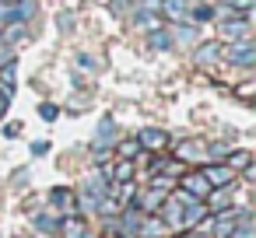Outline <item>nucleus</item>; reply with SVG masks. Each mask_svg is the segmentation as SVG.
<instances>
[{
  "label": "nucleus",
  "instance_id": "nucleus-1",
  "mask_svg": "<svg viewBox=\"0 0 256 238\" xmlns=\"http://www.w3.org/2000/svg\"><path fill=\"white\" fill-rule=\"evenodd\" d=\"M221 56H224L228 63H235V67H252V60H256V46L242 39V42H235V46L221 49Z\"/></svg>",
  "mask_w": 256,
  "mask_h": 238
},
{
  "label": "nucleus",
  "instance_id": "nucleus-2",
  "mask_svg": "<svg viewBox=\"0 0 256 238\" xmlns=\"http://www.w3.org/2000/svg\"><path fill=\"white\" fill-rule=\"evenodd\" d=\"M207 217H210V207H207L204 200H190L186 210H182V217H179V228H196V224L207 221Z\"/></svg>",
  "mask_w": 256,
  "mask_h": 238
},
{
  "label": "nucleus",
  "instance_id": "nucleus-3",
  "mask_svg": "<svg viewBox=\"0 0 256 238\" xmlns=\"http://www.w3.org/2000/svg\"><path fill=\"white\" fill-rule=\"evenodd\" d=\"M182 193H190L193 200H207L210 182L204 179V172H193V175H186V179H182Z\"/></svg>",
  "mask_w": 256,
  "mask_h": 238
},
{
  "label": "nucleus",
  "instance_id": "nucleus-4",
  "mask_svg": "<svg viewBox=\"0 0 256 238\" xmlns=\"http://www.w3.org/2000/svg\"><path fill=\"white\" fill-rule=\"evenodd\" d=\"M235 210H218L214 214V221H210V228H214V238H232V231H235Z\"/></svg>",
  "mask_w": 256,
  "mask_h": 238
},
{
  "label": "nucleus",
  "instance_id": "nucleus-5",
  "mask_svg": "<svg viewBox=\"0 0 256 238\" xmlns=\"http://www.w3.org/2000/svg\"><path fill=\"white\" fill-rule=\"evenodd\" d=\"M64 238H84L88 235V224H84V217L81 214H67L64 221H60V228H56Z\"/></svg>",
  "mask_w": 256,
  "mask_h": 238
},
{
  "label": "nucleus",
  "instance_id": "nucleus-6",
  "mask_svg": "<svg viewBox=\"0 0 256 238\" xmlns=\"http://www.w3.org/2000/svg\"><path fill=\"white\" fill-rule=\"evenodd\" d=\"M232 175H235V172H232L228 165H207V168H204V179L210 182V189H221V186H232Z\"/></svg>",
  "mask_w": 256,
  "mask_h": 238
},
{
  "label": "nucleus",
  "instance_id": "nucleus-7",
  "mask_svg": "<svg viewBox=\"0 0 256 238\" xmlns=\"http://www.w3.org/2000/svg\"><path fill=\"white\" fill-rule=\"evenodd\" d=\"M50 203L60 207L64 214H78V200H74L70 189H53V193H50Z\"/></svg>",
  "mask_w": 256,
  "mask_h": 238
},
{
  "label": "nucleus",
  "instance_id": "nucleus-8",
  "mask_svg": "<svg viewBox=\"0 0 256 238\" xmlns=\"http://www.w3.org/2000/svg\"><path fill=\"white\" fill-rule=\"evenodd\" d=\"M109 193V182H106V175L98 172V175H92V179H84V196H92V200H102Z\"/></svg>",
  "mask_w": 256,
  "mask_h": 238
},
{
  "label": "nucleus",
  "instance_id": "nucleus-9",
  "mask_svg": "<svg viewBox=\"0 0 256 238\" xmlns=\"http://www.w3.org/2000/svg\"><path fill=\"white\" fill-rule=\"evenodd\" d=\"M179 217H182V203L162 200V221H165V228H179Z\"/></svg>",
  "mask_w": 256,
  "mask_h": 238
},
{
  "label": "nucleus",
  "instance_id": "nucleus-10",
  "mask_svg": "<svg viewBox=\"0 0 256 238\" xmlns=\"http://www.w3.org/2000/svg\"><path fill=\"white\" fill-rule=\"evenodd\" d=\"M218 60H221V42H204V46L196 49V63L210 67V63H218Z\"/></svg>",
  "mask_w": 256,
  "mask_h": 238
},
{
  "label": "nucleus",
  "instance_id": "nucleus-11",
  "mask_svg": "<svg viewBox=\"0 0 256 238\" xmlns=\"http://www.w3.org/2000/svg\"><path fill=\"white\" fill-rule=\"evenodd\" d=\"M137 144H140V147L158 151V147H165V144H168V137H165L162 130H144V133H137Z\"/></svg>",
  "mask_w": 256,
  "mask_h": 238
},
{
  "label": "nucleus",
  "instance_id": "nucleus-12",
  "mask_svg": "<svg viewBox=\"0 0 256 238\" xmlns=\"http://www.w3.org/2000/svg\"><path fill=\"white\" fill-rule=\"evenodd\" d=\"M221 35L224 39H242V35H249V18H238V21H221Z\"/></svg>",
  "mask_w": 256,
  "mask_h": 238
},
{
  "label": "nucleus",
  "instance_id": "nucleus-13",
  "mask_svg": "<svg viewBox=\"0 0 256 238\" xmlns=\"http://www.w3.org/2000/svg\"><path fill=\"white\" fill-rule=\"evenodd\" d=\"M172 42H179V46H193V42H196V28H193L190 21H179L176 32H172Z\"/></svg>",
  "mask_w": 256,
  "mask_h": 238
},
{
  "label": "nucleus",
  "instance_id": "nucleus-14",
  "mask_svg": "<svg viewBox=\"0 0 256 238\" xmlns=\"http://www.w3.org/2000/svg\"><path fill=\"white\" fill-rule=\"evenodd\" d=\"M148 46H151V49H172V32L151 28V35H148Z\"/></svg>",
  "mask_w": 256,
  "mask_h": 238
},
{
  "label": "nucleus",
  "instance_id": "nucleus-15",
  "mask_svg": "<svg viewBox=\"0 0 256 238\" xmlns=\"http://www.w3.org/2000/svg\"><path fill=\"white\" fill-rule=\"evenodd\" d=\"M176 154H179V161H193V158H200V154H204V147H200L196 140H182V144L176 147Z\"/></svg>",
  "mask_w": 256,
  "mask_h": 238
},
{
  "label": "nucleus",
  "instance_id": "nucleus-16",
  "mask_svg": "<svg viewBox=\"0 0 256 238\" xmlns=\"http://www.w3.org/2000/svg\"><path fill=\"white\" fill-rule=\"evenodd\" d=\"M228 168H232V172H249V168H252V154H249V151H235V154L228 158Z\"/></svg>",
  "mask_w": 256,
  "mask_h": 238
},
{
  "label": "nucleus",
  "instance_id": "nucleus-17",
  "mask_svg": "<svg viewBox=\"0 0 256 238\" xmlns=\"http://www.w3.org/2000/svg\"><path fill=\"white\" fill-rule=\"evenodd\" d=\"M165 14L179 25V21H186L190 14H186V4H182V0H165Z\"/></svg>",
  "mask_w": 256,
  "mask_h": 238
},
{
  "label": "nucleus",
  "instance_id": "nucleus-18",
  "mask_svg": "<svg viewBox=\"0 0 256 238\" xmlns=\"http://www.w3.org/2000/svg\"><path fill=\"white\" fill-rule=\"evenodd\" d=\"M14 74H18V63L14 60L0 63V88H14Z\"/></svg>",
  "mask_w": 256,
  "mask_h": 238
},
{
  "label": "nucleus",
  "instance_id": "nucleus-19",
  "mask_svg": "<svg viewBox=\"0 0 256 238\" xmlns=\"http://www.w3.org/2000/svg\"><path fill=\"white\" fill-rule=\"evenodd\" d=\"M130 179H134V165L123 158V161L112 168V186H120V182H130Z\"/></svg>",
  "mask_w": 256,
  "mask_h": 238
},
{
  "label": "nucleus",
  "instance_id": "nucleus-20",
  "mask_svg": "<svg viewBox=\"0 0 256 238\" xmlns=\"http://www.w3.org/2000/svg\"><path fill=\"white\" fill-rule=\"evenodd\" d=\"M207 196H210V207H214V210H221V207H228V200H232V189L224 193V186H221V189H210Z\"/></svg>",
  "mask_w": 256,
  "mask_h": 238
},
{
  "label": "nucleus",
  "instance_id": "nucleus-21",
  "mask_svg": "<svg viewBox=\"0 0 256 238\" xmlns=\"http://www.w3.org/2000/svg\"><path fill=\"white\" fill-rule=\"evenodd\" d=\"M36 228H39V231H46V235H53V231L60 228V221H56V217H50V214H39V217H36Z\"/></svg>",
  "mask_w": 256,
  "mask_h": 238
},
{
  "label": "nucleus",
  "instance_id": "nucleus-22",
  "mask_svg": "<svg viewBox=\"0 0 256 238\" xmlns=\"http://www.w3.org/2000/svg\"><path fill=\"white\" fill-rule=\"evenodd\" d=\"M134 21H137V25H140V28H148V32H151V28H154V21H158V18H154V11H137V14H134Z\"/></svg>",
  "mask_w": 256,
  "mask_h": 238
},
{
  "label": "nucleus",
  "instance_id": "nucleus-23",
  "mask_svg": "<svg viewBox=\"0 0 256 238\" xmlns=\"http://www.w3.org/2000/svg\"><path fill=\"white\" fill-rule=\"evenodd\" d=\"M137 151H140V144H137V140H123V144H120V154H123L126 161H130V158H134Z\"/></svg>",
  "mask_w": 256,
  "mask_h": 238
},
{
  "label": "nucleus",
  "instance_id": "nucleus-24",
  "mask_svg": "<svg viewBox=\"0 0 256 238\" xmlns=\"http://www.w3.org/2000/svg\"><path fill=\"white\" fill-rule=\"evenodd\" d=\"M210 14H214L210 7H193V11H190V18H193L196 25H200V21H210Z\"/></svg>",
  "mask_w": 256,
  "mask_h": 238
},
{
  "label": "nucleus",
  "instance_id": "nucleus-25",
  "mask_svg": "<svg viewBox=\"0 0 256 238\" xmlns=\"http://www.w3.org/2000/svg\"><path fill=\"white\" fill-rule=\"evenodd\" d=\"M56 112H60V109H56V105H50V102H46V105L39 109V116H42L46 123H53V119H56Z\"/></svg>",
  "mask_w": 256,
  "mask_h": 238
},
{
  "label": "nucleus",
  "instance_id": "nucleus-26",
  "mask_svg": "<svg viewBox=\"0 0 256 238\" xmlns=\"http://www.w3.org/2000/svg\"><path fill=\"white\" fill-rule=\"evenodd\" d=\"M78 63H81V67H88V70H98V60H95V56H88V53H81V56H78Z\"/></svg>",
  "mask_w": 256,
  "mask_h": 238
},
{
  "label": "nucleus",
  "instance_id": "nucleus-27",
  "mask_svg": "<svg viewBox=\"0 0 256 238\" xmlns=\"http://www.w3.org/2000/svg\"><path fill=\"white\" fill-rule=\"evenodd\" d=\"M207 154H210V158H224V154H228V147H224V144H210V147H207Z\"/></svg>",
  "mask_w": 256,
  "mask_h": 238
},
{
  "label": "nucleus",
  "instance_id": "nucleus-28",
  "mask_svg": "<svg viewBox=\"0 0 256 238\" xmlns=\"http://www.w3.org/2000/svg\"><path fill=\"white\" fill-rule=\"evenodd\" d=\"M8 60H14V49L8 42H0V63H8Z\"/></svg>",
  "mask_w": 256,
  "mask_h": 238
},
{
  "label": "nucleus",
  "instance_id": "nucleus-29",
  "mask_svg": "<svg viewBox=\"0 0 256 238\" xmlns=\"http://www.w3.org/2000/svg\"><path fill=\"white\" fill-rule=\"evenodd\" d=\"M46 151H50L46 140H36V144H32V154H46Z\"/></svg>",
  "mask_w": 256,
  "mask_h": 238
},
{
  "label": "nucleus",
  "instance_id": "nucleus-30",
  "mask_svg": "<svg viewBox=\"0 0 256 238\" xmlns=\"http://www.w3.org/2000/svg\"><path fill=\"white\" fill-rule=\"evenodd\" d=\"M238 95H242V98H249V95H252V81H246V84L238 88Z\"/></svg>",
  "mask_w": 256,
  "mask_h": 238
},
{
  "label": "nucleus",
  "instance_id": "nucleus-31",
  "mask_svg": "<svg viewBox=\"0 0 256 238\" xmlns=\"http://www.w3.org/2000/svg\"><path fill=\"white\" fill-rule=\"evenodd\" d=\"M4 137H18V123H8L4 126Z\"/></svg>",
  "mask_w": 256,
  "mask_h": 238
},
{
  "label": "nucleus",
  "instance_id": "nucleus-32",
  "mask_svg": "<svg viewBox=\"0 0 256 238\" xmlns=\"http://www.w3.org/2000/svg\"><path fill=\"white\" fill-rule=\"evenodd\" d=\"M18 4V0H0V7H14Z\"/></svg>",
  "mask_w": 256,
  "mask_h": 238
},
{
  "label": "nucleus",
  "instance_id": "nucleus-33",
  "mask_svg": "<svg viewBox=\"0 0 256 238\" xmlns=\"http://www.w3.org/2000/svg\"><path fill=\"white\" fill-rule=\"evenodd\" d=\"M190 238H210V235H200V231H193V235H190Z\"/></svg>",
  "mask_w": 256,
  "mask_h": 238
},
{
  "label": "nucleus",
  "instance_id": "nucleus-34",
  "mask_svg": "<svg viewBox=\"0 0 256 238\" xmlns=\"http://www.w3.org/2000/svg\"><path fill=\"white\" fill-rule=\"evenodd\" d=\"M120 238H126V235H120Z\"/></svg>",
  "mask_w": 256,
  "mask_h": 238
}]
</instances>
